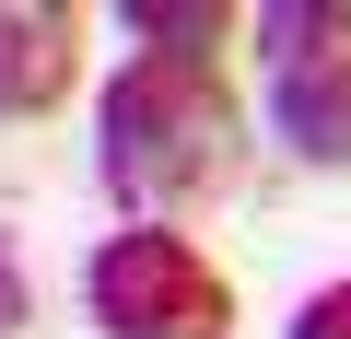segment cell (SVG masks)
<instances>
[{
    "label": "cell",
    "mask_w": 351,
    "mask_h": 339,
    "mask_svg": "<svg viewBox=\"0 0 351 339\" xmlns=\"http://www.w3.org/2000/svg\"><path fill=\"white\" fill-rule=\"evenodd\" d=\"M281 339H351V281H328V292H304Z\"/></svg>",
    "instance_id": "obj_6"
},
{
    "label": "cell",
    "mask_w": 351,
    "mask_h": 339,
    "mask_svg": "<svg viewBox=\"0 0 351 339\" xmlns=\"http://www.w3.org/2000/svg\"><path fill=\"white\" fill-rule=\"evenodd\" d=\"M129 47L141 59H199L211 71V47H234V0H129Z\"/></svg>",
    "instance_id": "obj_5"
},
{
    "label": "cell",
    "mask_w": 351,
    "mask_h": 339,
    "mask_svg": "<svg viewBox=\"0 0 351 339\" xmlns=\"http://www.w3.org/2000/svg\"><path fill=\"white\" fill-rule=\"evenodd\" d=\"M82 82V12L71 0H0V117H47Z\"/></svg>",
    "instance_id": "obj_3"
},
{
    "label": "cell",
    "mask_w": 351,
    "mask_h": 339,
    "mask_svg": "<svg viewBox=\"0 0 351 339\" xmlns=\"http://www.w3.org/2000/svg\"><path fill=\"white\" fill-rule=\"evenodd\" d=\"M82 304L106 339H223L234 327V281L164 223H129L82 258Z\"/></svg>",
    "instance_id": "obj_2"
},
{
    "label": "cell",
    "mask_w": 351,
    "mask_h": 339,
    "mask_svg": "<svg viewBox=\"0 0 351 339\" xmlns=\"http://www.w3.org/2000/svg\"><path fill=\"white\" fill-rule=\"evenodd\" d=\"M94 176L129 223H164L234 176V94L199 59H129L94 94Z\"/></svg>",
    "instance_id": "obj_1"
},
{
    "label": "cell",
    "mask_w": 351,
    "mask_h": 339,
    "mask_svg": "<svg viewBox=\"0 0 351 339\" xmlns=\"http://www.w3.org/2000/svg\"><path fill=\"white\" fill-rule=\"evenodd\" d=\"M36 327V281H24V246L0 234V339H24Z\"/></svg>",
    "instance_id": "obj_7"
},
{
    "label": "cell",
    "mask_w": 351,
    "mask_h": 339,
    "mask_svg": "<svg viewBox=\"0 0 351 339\" xmlns=\"http://www.w3.org/2000/svg\"><path fill=\"white\" fill-rule=\"evenodd\" d=\"M269 129L304 164H351V36H328L304 59H269Z\"/></svg>",
    "instance_id": "obj_4"
}]
</instances>
